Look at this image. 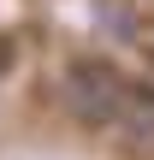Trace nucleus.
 I'll return each mask as SVG.
<instances>
[{
  "mask_svg": "<svg viewBox=\"0 0 154 160\" xmlns=\"http://www.w3.org/2000/svg\"><path fill=\"white\" fill-rule=\"evenodd\" d=\"M125 89H131V83H125L113 65H101V59H71V65H65V101H71V113H77L83 125H113Z\"/></svg>",
  "mask_w": 154,
  "mask_h": 160,
  "instance_id": "1",
  "label": "nucleus"
},
{
  "mask_svg": "<svg viewBox=\"0 0 154 160\" xmlns=\"http://www.w3.org/2000/svg\"><path fill=\"white\" fill-rule=\"evenodd\" d=\"M113 125H119L137 148H154V89H148V83H142V89H137V83L125 89V101H119V119H113Z\"/></svg>",
  "mask_w": 154,
  "mask_h": 160,
  "instance_id": "2",
  "label": "nucleus"
},
{
  "mask_svg": "<svg viewBox=\"0 0 154 160\" xmlns=\"http://www.w3.org/2000/svg\"><path fill=\"white\" fill-rule=\"evenodd\" d=\"M0 65H6V42H0Z\"/></svg>",
  "mask_w": 154,
  "mask_h": 160,
  "instance_id": "3",
  "label": "nucleus"
}]
</instances>
